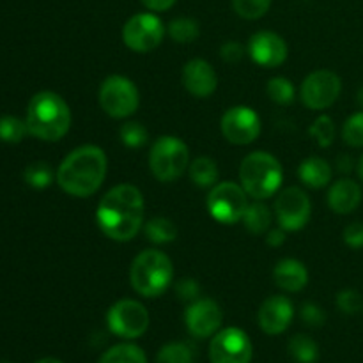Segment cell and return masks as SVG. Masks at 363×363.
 Wrapping results in <instances>:
<instances>
[{
  "label": "cell",
  "instance_id": "cell-29",
  "mask_svg": "<svg viewBox=\"0 0 363 363\" xmlns=\"http://www.w3.org/2000/svg\"><path fill=\"white\" fill-rule=\"evenodd\" d=\"M28 133L27 123L14 116L0 117V140L7 144H18Z\"/></svg>",
  "mask_w": 363,
  "mask_h": 363
},
{
  "label": "cell",
  "instance_id": "cell-16",
  "mask_svg": "<svg viewBox=\"0 0 363 363\" xmlns=\"http://www.w3.org/2000/svg\"><path fill=\"white\" fill-rule=\"evenodd\" d=\"M252 60L262 67H279L287 59V45L272 30H259L248 41Z\"/></svg>",
  "mask_w": 363,
  "mask_h": 363
},
{
  "label": "cell",
  "instance_id": "cell-36",
  "mask_svg": "<svg viewBox=\"0 0 363 363\" xmlns=\"http://www.w3.org/2000/svg\"><path fill=\"white\" fill-rule=\"evenodd\" d=\"M337 307H339L340 312L344 314H357L360 308H363V300L360 293L354 289H344L337 294L335 300Z\"/></svg>",
  "mask_w": 363,
  "mask_h": 363
},
{
  "label": "cell",
  "instance_id": "cell-41",
  "mask_svg": "<svg viewBox=\"0 0 363 363\" xmlns=\"http://www.w3.org/2000/svg\"><path fill=\"white\" fill-rule=\"evenodd\" d=\"M140 2L152 13H163V11H169L177 0H140Z\"/></svg>",
  "mask_w": 363,
  "mask_h": 363
},
{
  "label": "cell",
  "instance_id": "cell-45",
  "mask_svg": "<svg viewBox=\"0 0 363 363\" xmlns=\"http://www.w3.org/2000/svg\"><path fill=\"white\" fill-rule=\"evenodd\" d=\"M358 174H360V179L363 181V155H362L360 162H358Z\"/></svg>",
  "mask_w": 363,
  "mask_h": 363
},
{
  "label": "cell",
  "instance_id": "cell-5",
  "mask_svg": "<svg viewBox=\"0 0 363 363\" xmlns=\"http://www.w3.org/2000/svg\"><path fill=\"white\" fill-rule=\"evenodd\" d=\"M174 279V266L169 255L160 250H144L133 259L130 282L135 293L144 298H158L169 289Z\"/></svg>",
  "mask_w": 363,
  "mask_h": 363
},
{
  "label": "cell",
  "instance_id": "cell-38",
  "mask_svg": "<svg viewBox=\"0 0 363 363\" xmlns=\"http://www.w3.org/2000/svg\"><path fill=\"white\" fill-rule=\"evenodd\" d=\"M176 294L179 300L183 301H195L199 300V294H201V286L197 284V280L194 279H181L179 282L176 284Z\"/></svg>",
  "mask_w": 363,
  "mask_h": 363
},
{
  "label": "cell",
  "instance_id": "cell-31",
  "mask_svg": "<svg viewBox=\"0 0 363 363\" xmlns=\"http://www.w3.org/2000/svg\"><path fill=\"white\" fill-rule=\"evenodd\" d=\"M308 133H311V137L318 142L319 147H330V145L333 144V140H335V123H333L332 117L319 116L318 119L312 123Z\"/></svg>",
  "mask_w": 363,
  "mask_h": 363
},
{
  "label": "cell",
  "instance_id": "cell-40",
  "mask_svg": "<svg viewBox=\"0 0 363 363\" xmlns=\"http://www.w3.org/2000/svg\"><path fill=\"white\" fill-rule=\"evenodd\" d=\"M220 57H222L225 62L236 64L238 60L243 59V46L236 41L223 43L222 48H220Z\"/></svg>",
  "mask_w": 363,
  "mask_h": 363
},
{
  "label": "cell",
  "instance_id": "cell-32",
  "mask_svg": "<svg viewBox=\"0 0 363 363\" xmlns=\"http://www.w3.org/2000/svg\"><path fill=\"white\" fill-rule=\"evenodd\" d=\"M194 350L186 342H170L160 350L158 363H191Z\"/></svg>",
  "mask_w": 363,
  "mask_h": 363
},
{
  "label": "cell",
  "instance_id": "cell-12",
  "mask_svg": "<svg viewBox=\"0 0 363 363\" xmlns=\"http://www.w3.org/2000/svg\"><path fill=\"white\" fill-rule=\"evenodd\" d=\"M342 80L330 69H318L308 74L300 89L301 101L311 110H325L339 99Z\"/></svg>",
  "mask_w": 363,
  "mask_h": 363
},
{
  "label": "cell",
  "instance_id": "cell-8",
  "mask_svg": "<svg viewBox=\"0 0 363 363\" xmlns=\"http://www.w3.org/2000/svg\"><path fill=\"white\" fill-rule=\"evenodd\" d=\"M247 191L243 186L233 181L216 183L208 195V211L213 218L223 225H234L243 220L245 211L248 208Z\"/></svg>",
  "mask_w": 363,
  "mask_h": 363
},
{
  "label": "cell",
  "instance_id": "cell-43",
  "mask_svg": "<svg viewBox=\"0 0 363 363\" xmlns=\"http://www.w3.org/2000/svg\"><path fill=\"white\" fill-rule=\"evenodd\" d=\"M351 167H353V160L350 158V156H339L337 158V169L340 170V172H350Z\"/></svg>",
  "mask_w": 363,
  "mask_h": 363
},
{
  "label": "cell",
  "instance_id": "cell-13",
  "mask_svg": "<svg viewBox=\"0 0 363 363\" xmlns=\"http://www.w3.org/2000/svg\"><path fill=\"white\" fill-rule=\"evenodd\" d=\"M312 215V202L301 188L291 186L279 194L275 201V216L279 225L287 233L301 230Z\"/></svg>",
  "mask_w": 363,
  "mask_h": 363
},
{
  "label": "cell",
  "instance_id": "cell-17",
  "mask_svg": "<svg viewBox=\"0 0 363 363\" xmlns=\"http://www.w3.org/2000/svg\"><path fill=\"white\" fill-rule=\"evenodd\" d=\"M294 318V307L289 298L277 294L264 300V303L259 308V326L268 335H280L289 328L291 321Z\"/></svg>",
  "mask_w": 363,
  "mask_h": 363
},
{
  "label": "cell",
  "instance_id": "cell-39",
  "mask_svg": "<svg viewBox=\"0 0 363 363\" xmlns=\"http://www.w3.org/2000/svg\"><path fill=\"white\" fill-rule=\"evenodd\" d=\"M344 243L350 248H363V223L353 222L344 229Z\"/></svg>",
  "mask_w": 363,
  "mask_h": 363
},
{
  "label": "cell",
  "instance_id": "cell-25",
  "mask_svg": "<svg viewBox=\"0 0 363 363\" xmlns=\"http://www.w3.org/2000/svg\"><path fill=\"white\" fill-rule=\"evenodd\" d=\"M99 363H147V358L135 344H117L103 353Z\"/></svg>",
  "mask_w": 363,
  "mask_h": 363
},
{
  "label": "cell",
  "instance_id": "cell-18",
  "mask_svg": "<svg viewBox=\"0 0 363 363\" xmlns=\"http://www.w3.org/2000/svg\"><path fill=\"white\" fill-rule=\"evenodd\" d=\"M183 85L195 98H209L216 91L218 77L211 64L204 59H194L184 64Z\"/></svg>",
  "mask_w": 363,
  "mask_h": 363
},
{
  "label": "cell",
  "instance_id": "cell-27",
  "mask_svg": "<svg viewBox=\"0 0 363 363\" xmlns=\"http://www.w3.org/2000/svg\"><path fill=\"white\" fill-rule=\"evenodd\" d=\"M199 34H201V28H199V23L194 18H176L169 23L170 39L181 43V45L194 43L199 38Z\"/></svg>",
  "mask_w": 363,
  "mask_h": 363
},
{
  "label": "cell",
  "instance_id": "cell-15",
  "mask_svg": "<svg viewBox=\"0 0 363 363\" xmlns=\"http://www.w3.org/2000/svg\"><path fill=\"white\" fill-rule=\"evenodd\" d=\"M223 321V312L215 300L209 298H199L188 305L184 312V323L195 339H208L215 335L220 330Z\"/></svg>",
  "mask_w": 363,
  "mask_h": 363
},
{
  "label": "cell",
  "instance_id": "cell-34",
  "mask_svg": "<svg viewBox=\"0 0 363 363\" xmlns=\"http://www.w3.org/2000/svg\"><path fill=\"white\" fill-rule=\"evenodd\" d=\"M233 7L243 20H259L272 7V0H233Z\"/></svg>",
  "mask_w": 363,
  "mask_h": 363
},
{
  "label": "cell",
  "instance_id": "cell-30",
  "mask_svg": "<svg viewBox=\"0 0 363 363\" xmlns=\"http://www.w3.org/2000/svg\"><path fill=\"white\" fill-rule=\"evenodd\" d=\"M266 92L277 105H291L294 101V85L286 77L272 78L266 85Z\"/></svg>",
  "mask_w": 363,
  "mask_h": 363
},
{
  "label": "cell",
  "instance_id": "cell-44",
  "mask_svg": "<svg viewBox=\"0 0 363 363\" xmlns=\"http://www.w3.org/2000/svg\"><path fill=\"white\" fill-rule=\"evenodd\" d=\"M35 363H64V362L57 360V358H41V360H38Z\"/></svg>",
  "mask_w": 363,
  "mask_h": 363
},
{
  "label": "cell",
  "instance_id": "cell-24",
  "mask_svg": "<svg viewBox=\"0 0 363 363\" xmlns=\"http://www.w3.org/2000/svg\"><path fill=\"white\" fill-rule=\"evenodd\" d=\"M144 233L147 240L155 245H165L172 243L177 238V227L170 222L169 218L163 216H156L151 218L144 227Z\"/></svg>",
  "mask_w": 363,
  "mask_h": 363
},
{
  "label": "cell",
  "instance_id": "cell-33",
  "mask_svg": "<svg viewBox=\"0 0 363 363\" xmlns=\"http://www.w3.org/2000/svg\"><path fill=\"white\" fill-rule=\"evenodd\" d=\"M119 138H121V142L126 145V147L138 149V147H142V145L147 144L149 133H147V130H145L144 124L131 121V123H126L121 126Z\"/></svg>",
  "mask_w": 363,
  "mask_h": 363
},
{
  "label": "cell",
  "instance_id": "cell-23",
  "mask_svg": "<svg viewBox=\"0 0 363 363\" xmlns=\"http://www.w3.org/2000/svg\"><path fill=\"white\" fill-rule=\"evenodd\" d=\"M243 223L247 230L255 236L268 233L269 225H272V213H269L268 206L262 204L261 201L248 204L247 211L243 215Z\"/></svg>",
  "mask_w": 363,
  "mask_h": 363
},
{
  "label": "cell",
  "instance_id": "cell-20",
  "mask_svg": "<svg viewBox=\"0 0 363 363\" xmlns=\"http://www.w3.org/2000/svg\"><path fill=\"white\" fill-rule=\"evenodd\" d=\"M273 279L279 289L286 293H298L308 284V269L296 259H282L273 269Z\"/></svg>",
  "mask_w": 363,
  "mask_h": 363
},
{
  "label": "cell",
  "instance_id": "cell-11",
  "mask_svg": "<svg viewBox=\"0 0 363 363\" xmlns=\"http://www.w3.org/2000/svg\"><path fill=\"white\" fill-rule=\"evenodd\" d=\"M252 358L254 346L250 337L234 326L216 332L209 344L211 363H250Z\"/></svg>",
  "mask_w": 363,
  "mask_h": 363
},
{
  "label": "cell",
  "instance_id": "cell-42",
  "mask_svg": "<svg viewBox=\"0 0 363 363\" xmlns=\"http://www.w3.org/2000/svg\"><path fill=\"white\" fill-rule=\"evenodd\" d=\"M266 243L273 248L282 247V245L286 243V233H284L282 227H280V229L268 230V234H266Z\"/></svg>",
  "mask_w": 363,
  "mask_h": 363
},
{
  "label": "cell",
  "instance_id": "cell-46",
  "mask_svg": "<svg viewBox=\"0 0 363 363\" xmlns=\"http://www.w3.org/2000/svg\"><path fill=\"white\" fill-rule=\"evenodd\" d=\"M358 96H360V98H358V99H360V103H362V105H363V89H362V91H360V94H358Z\"/></svg>",
  "mask_w": 363,
  "mask_h": 363
},
{
  "label": "cell",
  "instance_id": "cell-7",
  "mask_svg": "<svg viewBox=\"0 0 363 363\" xmlns=\"http://www.w3.org/2000/svg\"><path fill=\"white\" fill-rule=\"evenodd\" d=\"M99 105L106 116L126 119L133 116L140 105V94L133 82L123 74H110L99 87Z\"/></svg>",
  "mask_w": 363,
  "mask_h": 363
},
{
  "label": "cell",
  "instance_id": "cell-28",
  "mask_svg": "<svg viewBox=\"0 0 363 363\" xmlns=\"http://www.w3.org/2000/svg\"><path fill=\"white\" fill-rule=\"evenodd\" d=\"M55 176L57 174H53L52 167L45 162L30 163L23 172L25 183L28 186L35 188V190H45V188H48L53 183V177Z\"/></svg>",
  "mask_w": 363,
  "mask_h": 363
},
{
  "label": "cell",
  "instance_id": "cell-4",
  "mask_svg": "<svg viewBox=\"0 0 363 363\" xmlns=\"http://www.w3.org/2000/svg\"><path fill=\"white\" fill-rule=\"evenodd\" d=\"M284 170L279 160L266 151L250 152L240 165V184L248 197L264 201L280 190Z\"/></svg>",
  "mask_w": 363,
  "mask_h": 363
},
{
  "label": "cell",
  "instance_id": "cell-37",
  "mask_svg": "<svg viewBox=\"0 0 363 363\" xmlns=\"http://www.w3.org/2000/svg\"><path fill=\"white\" fill-rule=\"evenodd\" d=\"M301 321L307 326L312 328H319V326L325 325L326 321V312L319 307L318 303H305L300 311Z\"/></svg>",
  "mask_w": 363,
  "mask_h": 363
},
{
  "label": "cell",
  "instance_id": "cell-6",
  "mask_svg": "<svg viewBox=\"0 0 363 363\" xmlns=\"http://www.w3.org/2000/svg\"><path fill=\"white\" fill-rule=\"evenodd\" d=\"M190 167V151L181 138L163 135L149 152V169L160 183H174Z\"/></svg>",
  "mask_w": 363,
  "mask_h": 363
},
{
  "label": "cell",
  "instance_id": "cell-35",
  "mask_svg": "<svg viewBox=\"0 0 363 363\" xmlns=\"http://www.w3.org/2000/svg\"><path fill=\"white\" fill-rule=\"evenodd\" d=\"M342 138L351 147H363V110L347 117L342 126Z\"/></svg>",
  "mask_w": 363,
  "mask_h": 363
},
{
  "label": "cell",
  "instance_id": "cell-10",
  "mask_svg": "<svg viewBox=\"0 0 363 363\" xmlns=\"http://www.w3.org/2000/svg\"><path fill=\"white\" fill-rule=\"evenodd\" d=\"M106 325L121 339H138L149 328V312L140 301L119 300L106 312Z\"/></svg>",
  "mask_w": 363,
  "mask_h": 363
},
{
  "label": "cell",
  "instance_id": "cell-22",
  "mask_svg": "<svg viewBox=\"0 0 363 363\" xmlns=\"http://www.w3.org/2000/svg\"><path fill=\"white\" fill-rule=\"evenodd\" d=\"M188 169H190V179L194 181V184H197V186L213 188L218 183V167H216L215 160L208 158V156L195 158Z\"/></svg>",
  "mask_w": 363,
  "mask_h": 363
},
{
  "label": "cell",
  "instance_id": "cell-3",
  "mask_svg": "<svg viewBox=\"0 0 363 363\" xmlns=\"http://www.w3.org/2000/svg\"><path fill=\"white\" fill-rule=\"evenodd\" d=\"M25 123L32 137L45 142H57L71 128L69 105L57 92H38L28 101Z\"/></svg>",
  "mask_w": 363,
  "mask_h": 363
},
{
  "label": "cell",
  "instance_id": "cell-19",
  "mask_svg": "<svg viewBox=\"0 0 363 363\" xmlns=\"http://www.w3.org/2000/svg\"><path fill=\"white\" fill-rule=\"evenodd\" d=\"M362 188L357 181L344 177L335 181L328 191V206L337 215H350L360 206Z\"/></svg>",
  "mask_w": 363,
  "mask_h": 363
},
{
  "label": "cell",
  "instance_id": "cell-1",
  "mask_svg": "<svg viewBox=\"0 0 363 363\" xmlns=\"http://www.w3.org/2000/svg\"><path fill=\"white\" fill-rule=\"evenodd\" d=\"M96 222L112 241H131L144 223V197L133 184H117L106 191L96 209Z\"/></svg>",
  "mask_w": 363,
  "mask_h": 363
},
{
  "label": "cell",
  "instance_id": "cell-21",
  "mask_svg": "<svg viewBox=\"0 0 363 363\" xmlns=\"http://www.w3.org/2000/svg\"><path fill=\"white\" fill-rule=\"evenodd\" d=\"M298 177H300L305 186L321 190L332 181V167L326 160L319 158V156H311V158L303 160L300 163Z\"/></svg>",
  "mask_w": 363,
  "mask_h": 363
},
{
  "label": "cell",
  "instance_id": "cell-26",
  "mask_svg": "<svg viewBox=\"0 0 363 363\" xmlns=\"http://www.w3.org/2000/svg\"><path fill=\"white\" fill-rule=\"evenodd\" d=\"M289 354L298 363H315L319 358V347L308 335H294L289 340Z\"/></svg>",
  "mask_w": 363,
  "mask_h": 363
},
{
  "label": "cell",
  "instance_id": "cell-2",
  "mask_svg": "<svg viewBox=\"0 0 363 363\" xmlns=\"http://www.w3.org/2000/svg\"><path fill=\"white\" fill-rule=\"evenodd\" d=\"M105 151L98 145H80L71 151L57 169V184L71 197L85 199L99 190L106 177Z\"/></svg>",
  "mask_w": 363,
  "mask_h": 363
},
{
  "label": "cell",
  "instance_id": "cell-14",
  "mask_svg": "<svg viewBox=\"0 0 363 363\" xmlns=\"http://www.w3.org/2000/svg\"><path fill=\"white\" fill-rule=\"evenodd\" d=\"M220 130L230 144L248 145L261 135V119L250 106H230L220 119Z\"/></svg>",
  "mask_w": 363,
  "mask_h": 363
},
{
  "label": "cell",
  "instance_id": "cell-47",
  "mask_svg": "<svg viewBox=\"0 0 363 363\" xmlns=\"http://www.w3.org/2000/svg\"><path fill=\"white\" fill-rule=\"evenodd\" d=\"M0 363H13V362H7V360H2Z\"/></svg>",
  "mask_w": 363,
  "mask_h": 363
},
{
  "label": "cell",
  "instance_id": "cell-9",
  "mask_svg": "<svg viewBox=\"0 0 363 363\" xmlns=\"http://www.w3.org/2000/svg\"><path fill=\"white\" fill-rule=\"evenodd\" d=\"M165 25L155 13H138L123 27V43L137 53L152 52L165 38Z\"/></svg>",
  "mask_w": 363,
  "mask_h": 363
}]
</instances>
